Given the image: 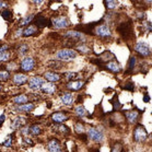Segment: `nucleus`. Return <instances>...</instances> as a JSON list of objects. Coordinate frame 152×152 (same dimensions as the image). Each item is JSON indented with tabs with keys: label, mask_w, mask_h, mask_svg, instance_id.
<instances>
[{
	"label": "nucleus",
	"mask_w": 152,
	"mask_h": 152,
	"mask_svg": "<svg viewBox=\"0 0 152 152\" xmlns=\"http://www.w3.org/2000/svg\"><path fill=\"white\" fill-rule=\"evenodd\" d=\"M77 56H78V53L75 49H70V48L61 49V50L56 53V58L59 59V60H64V61L72 60V59L76 58Z\"/></svg>",
	"instance_id": "nucleus-1"
},
{
	"label": "nucleus",
	"mask_w": 152,
	"mask_h": 152,
	"mask_svg": "<svg viewBox=\"0 0 152 152\" xmlns=\"http://www.w3.org/2000/svg\"><path fill=\"white\" fill-rule=\"evenodd\" d=\"M148 138V132L142 125H138L134 129V140L136 142H142Z\"/></svg>",
	"instance_id": "nucleus-2"
},
{
	"label": "nucleus",
	"mask_w": 152,
	"mask_h": 152,
	"mask_svg": "<svg viewBox=\"0 0 152 152\" xmlns=\"http://www.w3.org/2000/svg\"><path fill=\"white\" fill-rule=\"evenodd\" d=\"M88 136L91 140H93L94 142H102L104 139V134L102 130H100L99 128L91 127L88 130Z\"/></svg>",
	"instance_id": "nucleus-3"
},
{
	"label": "nucleus",
	"mask_w": 152,
	"mask_h": 152,
	"mask_svg": "<svg viewBox=\"0 0 152 152\" xmlns=\"http://www.w3.org/2000/svg\"><path fill=\"white\" fill-rule=\"evenodd\" d=\"M20 67L23 71H25V72H30V71H32V70L34 69V67H35L34 59L32 58V57H30V56L24 57V58L21 60Z\"/></svg>",
	"instance_id": "nucleus-4"
},
{
	"label": "nucleus",
	"mask_w": 152,
	"mask_h": 152,
	"mask_svg": "<svg viewBox=\"0 0 152 152\" xmlns=\"http://www.w3.org/2000/svg\"><path fill=\"white\" fill-rule=\"evenodd\" d=\"M135 50L138 53L140 56H142V57H148V56H150V54H151V49H150L149 45L147 43H142V42L136 44Z\"/></svg>",
	"instance_id": "nucleus-5"
},
{
	"label": "nucleus",
	"mask_w": 152,
	"mask_h": 152,
	"mask_svg": "<svg viewBox=\"0 0 152 152\" xmlns=\"http://www.w3.org/2000/svg\"><path fill=\"white\" fill-rule=\"evenodd\" d=\"M95 34L103 38H110L112 36L111 30H110V28L105 24L97 25L96 28H95Z\"/></svg>",
	"instance_id": "nucleus-6"
},
{
	"label": "nucleus",
	"mask_w": 152,
	"mask_h": 152,
	"mask_svg": "<svg viewBox=\"0 0 152 152\" xmlns=\"http://www.w3.org/2000/svg\"><path fill=\"white\" fill-rule=\"evenodd\" d=\"M53 25L57 28H67L69 25V21L66 17H57V18H53L52 20Z\"/></svg>",
	"instance_id": "nucleus-7"
},
{
	"label": "nucleus",
	"mask_w": 152,
	"mask_h": 152,
	"mask_svg": "<svg viewBox=\"0 0 152 152\" xmlns=\"http://www.w3.org/2000/svg\"><path fill=\"white\" fill-rule=\"evenodd\" d=\"M52 119L56 124H62L64 121L69 119V115L66 112H56L52 115Z\"/></svg>",
	"instance_id": "nucleus-8"
},
{
	"label": "nucleus",
	"mask_w": 152,
	"mask_h": 152,
	"mask_svg": "<svg viewBox=\"0 0 152 152\" xmlns=\"http://www.w3.org/2000/svg\"><path fill=\"white\" fill-rule=\"evenodd\" d=\"M43 83H44V81L41 77H32L28 80V88L32 90H38V89H41Z\"/></svg>",
	"instance_id": "nucleus-9"
},
{
	"label": "nucleus",
	"mask_w": 152,
	"mask_h": 152,
	"mask_svg": "<svg viewBox=\"0 0 152 152\" xmlns=\"http://www.w3.org/2000/svg\"><path fill=\"white\" fill-rule=\"evenodd\" d=\"M48 152H61V145L58 139H50L47 143Z\"/></svg>",
	"instance_id": "nucleus-10"
},
{
	"label": "nucleus",
	"mask_w": 152,
	"mask_h": 152,
	"mask_svg": "<svg viewBox=\"0 0 152 152\" xmlns=\"http://www.w3.org/2000/svg\"><path fill=\"white\" fill-rule=\"evenodd\" d=\"M125 116L127 117L128 121L130 123V124H136L139 119V116H140V112L139 111H135V110H132V111H128L125 113Z\"/></svg>",
	"instance_id": "nucleus-11"
},
{
	"label": "nucleus",
	"mask_w": 152,
	"mask_h": 152,
	"mask_svg": "<svg viewBox=\"0 0 152 152\" xmlns=\"http://www.w3.org/2000/svg\"><path fill=\"white\" fill-rule=\"evenodd\" d=\"M65 36L70 39H73V41H80V42H84L86 41V37H84V35L82 33H80L78 31H69L67 32Z\"/></svg>",
	"instance_id": "nucleus-12"
},
{
	"label": "nucleus",
	"mask_w": 152,
	"mask_h": 152,
	"mask_svg": "<svg viewBox=\"0 0 152 152\" xmlns=\"http://www.w3.org/2000/svg\"><path fill=\"white\" fill-rule=\"evenodd\" d=\"M83 86H84V82L83 81H70L66 84V88L70 91H79L80 89H82Z\"/></svg>",
	"instance_id": "nucleus-13"
},
{
	"label": "nucleus",
	"mask_w": 152,
	"mask_h": 152,
	"mask_svg": "<svg viewBox=\"0 0 152 152\" xmlns=\"http://www.w3.org/2000/svg\"><path fill=\"white\" fill-rule=\"evenodd\" d=\"M60 100L61 102L65 105L67 106H70V105H72L73 103V95L72 93H70V92H65V93L62 94L61 96H60Z\"/></svg>",
	"instance_id": "nucleus-14"
},
{
	"label": "nucleus",
	"mask_w": 152,
	"mask_h": 152,
	"mask_svg": "<svg viewBox=\"0 0 152 152\" xmlns=\"http://www.w3.org/2000/svg\"><path fill=\"white\" fill-rule=\"evenodd\" d=\"M28 77L25 76V75H23V73H17L13 77V82L17 86H22V84L28 82Z\"/></svg>",
	"instance_id": "nucleus-15"
},
{
	"label": "nucleus",
	"mask_w": 152,
	"mask_h": 152,
	"mask_svg": "<svg viewBox=\"0 0 152 152\" xmlns=\"http://www.w3.org/2000/svg\"><path fill=\"white\" fill-rule=\"evenodd\" d=\"M42 91L44 92V93H47V94H53L55 92L56 90V86L54 83L52 82H47V83H43L41 86Z\"/></svg>",
	"instance_id": "nucleus-16"
},
{
	"label": "nucleus",
	"mask_w": 152,
	"mask_h": 152,
	"mask_svg": "<svg viewBox=\"0 0 152 152\" xmlns=\"http://www.w3.org/2000/svg\"><path fill=\"white\" fill-rule=\"evenodd\" d=\"M44 78H45L48 82H58L59 80H60V76H59L58 73H56V72H46L45 75H44Z\"/></svg>",
	"instance_id": "nucleus-17"
},
{
	"label": "nucleus",
	"mask_w": 152,
	"mask_h": 152,
	"mask_svg": "<svg viewBox=\"0 0 152 152\" xmlns=\"http://www.w3.org/2000/svg\"><path fill=\"white\" fill-rule=\"evenodd\" d=\"M106 69H108L110 71L112 72H119L121 71V65L118 64L117 61H110L106 64V66H105Z\"/></svg>",
	"instance_id": "nucleus-18"
},
{
	"label": "nucleus",
	"mask_w": 152,
	"mask_h": 152,
	"mask_svg": "<svg viewBox=\"0 0 152 152\" xmlns=\"http://www.w3.org/2000/svg\"><path fill=\"white\" fill-rule=\"evenodd\" d=\"M38 32V28H36V25H28L26 28L23 30V33L22 34L24 36H33Z\"/></svg>",
	"instance_id": "nucleus-19"
},
{
	"label": "nucleus",
	"mask_w": 152,
	"mask_h": 152,
	"mask_svg": "<svg viewBox=\"0 0 152 152\" xmlns=\"http://www.w3.org/2000/svg\"><path fill=\"white\" fill-rule=\"evenodd\" d=\"M25 121H26V119H25L24 117H17L15 119L12 121V123H11V128H12V129H18V128H20L22 125H24Z\"/></svg>",
	"instance_id": "nucleus-20"
},
{
	"label": "nucleus",
	"mask_w": 152,
	"mask_h": 152,
	"mask_svg": "<svg viewBox=\"0 0 152 152\" xmlns=\"http://www.w3.org/2000/svg\"><path fill=\"white\" fill-rule=\"evenodd\" d=\"M35 105L33 103H25V104H21L17 107V111L19 112H31L34 110Z\"/></svg>",
	"instance_id": "nucleus-21"
},
{
	"label": "nucleus",
	"mask_w": 152,
	"mask_h": 152,
	"mask_svg": "<svg viewBox=\"0 0 152 152\" xmlns=\"http://www.w3.org/2000/svg\"><path fill=\"white\" fill-rule=\"evenodd\" d=\"M54 130H55V132H60V134H62V135H68L69 134V128L67 127V126H65V125L62 124H57L54 127Z\"/></svg>",
	"instance_id": "nucleus-22"
},
{
	"label": "nucleus",
	"mask_w": 152,
	"mask_h": 152,
	"mask_svg": "<svg viewBox=\"0 0 152 152\" xmlns=\"http://www.w3.org/2000/svg\"><path fill=\"white\" fill-rule=\"evenodd\" d=\"M75 113H76V115L79 116V117H84V116H86V114H88L86 110L82 105H78V106L75 108Z\"/></svg>",
	"instance_id": "nucleus-23"
},
{
	"label": "nucleus",
	"mask_w": 152,
	"mask_h": 152,
	"mask_svg": "<svg viewBox=\"0 0 152 152\" xmlns=\"http://www.w3.org/2000/svg\"><path fill=\"white\" fill-rule=\"evenodd\" d=\"M28 132H31L33 136H38L42 134V128L38 125H33V126H31V127L28 128Z\"/></svg>",
	"instance_id": "nucleus-24"
},
{
	"label": "nucleus",
	"mask_w": 152,
	"mask_h": 152,
	"mask_svg": "<svg viewBox=\"0 0 152 152\" xmlns=\"http://www.w3.org/2000/svg\"><path fill=\"white\" fill-rule=\"evenodd\" d=\"M28 97L26 96V95H19V96H15L13 99V102L14 103H17V104H25L26 102H28Z\"/></svg>",
	"instance_id": "nucleus-25"
},
{
	"label": "nucleus",
	"mask_w": 152,
	"mask_h": 152,
	"mask_svg": "<svg viewBox=\"0 0 152 152\" xmlns=\"http://www.w3.org/2000/svg\"><path fill=\"white\" fill-rule=\"evenodd\" d=\"M11 57V54L9 50H2V52H0V62H4V61H7L9 60Z\"/></svg>",
	"instance_id": "nucleus-26"
},
{
	"label": "nucleus",
	"mask_w": 152,
	"mask_h": 152,
	"mask_svg": "<svg viewBox=\"0 0 152 152\" xmlns=\"http://www.w3.org/2000/svg\"><path fill=\"white\" fill-rule=\"evenodd\" d=\"M36 24H37L39 28H45V26H47V24H48V21L44 17H38V19L36 20Z\"/></svg>",
	"instance_id": "nucleus-27"
},
{
	"label": "nucleus",
	"mask_w": 152,
	"mask_h": 152,
	"mask_svg": "<svg viewBox=\"0 0 152 152\" xmlns=\"http://www.w3.org/2000/svg\"><path fill=\"white\" fill-rule=\"evenodd\" d=\"M84 126H83L82 123H80V121H78V123H76V125H75V132H77V134H83L84 132Z\"/></svg>",
	"instance_id": "nucleus-28"
},
{
	"label": "nucleus",
	"mask_w": 152,
	"mask_h": 152,
	"mask_svg": "<svg viewBox=\"0 0 152 152\" xmlns=\"http://www.w3.org/2000/svg\"><path fill=\"white\" fill-rule=\"evenodd\" d=\"M104 4H105L106 9H108V10H113V9H115V7H116L118 4H117V1L108 0V1H104Z\"/></svg>",
	"instance_id": "nucleus-29"
},
{
	"label": "nucleus",
	"mask_w": 152,
	"mask_h": 152,
	"mask_svg": "<svg viewBox=\"0 0 152 152\" xmlns=\"http://www.w3.org/2000/svg\"><path fill=\"white\" fill-rule=\"evenodd\" d=\"M9 78H10V73H9V71H6V70L0 71V81H7Z\"/></svg>",
	"instance_id": "nucleus-30"
},
{
	"label": "nucleus",
	"mask_w": 152,
	"mask_h": 152,
	"mask_svg": "<svg viewBox=\"0 0 152 152\" xmlns=\"http://www.w3.org/2000/svg\"><path fill=\"white\" fill-rule=\"evenodd\" d=\"M33 20H34V15H33V14H31V15H28V17L24 18L23 20L21 21L20 24H21V25H28V23H30L31 21H33Z\"/></svg>",
	"instance_id": "nucleus-31"
},
{
	"label": "nucleus",
	"mask_w": 152,
	"mask_h": 152,
	"mask_svg": "<svg viewBox=\"0 0 152 152\" xmlns=\"http://www.w3.org/2000/svg\"><path fill=\"white\" fill-rule=\"evenodd\" d=\"M112 152H123V145L121 142H116L112 149Z\"/></svg>",
	"instance_id": "nucleus-32"
},
{
	"label": "nucleus",
	"mask_w": 152,
	"mask_h": 152,
	"mask_svg": "<svg viewBox=\"0 0 152 152\" xmlns=\"http://www.w3.org/2000/svg\"><path fill=\"white\" fill-rule=\"evenodd\" d=\"M1 15H2V18H4V20L9 21L10 20L11 15H12V13H11V11H9V10H4L2 12H1Z\"/></svg>",
	"instance_id": "nucleus-33"
},
{
	"label": "nucleus",
	"mask_w": 152,
	"mask_h": 152,
	"mask_svg": "<svg viewBox=\"0 0 152 152\" xmlns=\"http://www.w3.org/2000/svg\"><path fill=\"white\" fill-rule=\"evenodd\" d=\"M112 103L114 104V110L116 111V110H119V108H121V104L118 102V97H114V100L112 101Z\"/></svg>",
	"instance_id": "nucleus-34"
},
{
	"label": "nucleus",
	"mask_w": 152,
	"mask_h": 152,
	"mask_svg": "<svg viewBox=\"0 0 152 152\" xmlns=\"http://www.w3.org/2000/svg\"><path fill=\"white\" fill-rule=\"evenodd\" d=\"M135 65H136V58L132 56V57H130V59H129V71H132V70L135 68Z\"/></svg>",
	"instance_id": "nucleus-35"
},
{
	"label": "nucleus",
	"mask_w": 152,
	"mask_h": 152,
	"mask_svg": "<svg viewBox=\"0 0 152 152\" xmlns=\"http://www.w3.org/2000/svg\"><path fill=\"white\" fill-rule=\"evenodd\" d=\"M2 145H4V147H11L12 145V136H8L7 137V139H6V141L2 143Z\"/></svg>",
	"instance_id": "nucleus-36"
},
{
	"label": "nucleus",
	"mask_w": 152,
	"mask_h": 152,
	"mask_svg": "<svg viewBox=\"0 0 152 152\" xmlns=\"http://www.w3.org/2000/svg\"><path fill=\"white\" fill-rule=\"evenodd\" d=\"M28 45H25V44H23V45H22V46L20 47V49H19V54H20V55H24V54H26V52H28Z\"/></svg>",
	"instance_id": "nucleus-37"
},
{
	"label": "nucleus",
	"mask_w": 152,
	"mask_h": 152,
	"mask_svg": "<svg viewBox=\"0 0 152 152\" xmlns=\"http://www.w3.org/2000/svg\"><path fill=\"white\" fill-rule=\"evenodd\" d=\"M77 76H78V73H76V72H67V73H65V77H66L67 80L72 79V78H75V77H77Z\"/></svg>",
	"instance_id": "nucleus-38"
},
{
	"label": "nucleus",
	"mask_w": 152,
	"mask_h": 152,
	"mask_svg": "<svg viewBox=\"0 0 152 152\" xmlns=\"http://www.w3.org/2000/svg\"><path fill=\"white\" fill-rule=\"evenodd\" d=\"M124 89H126V90H129V91H134V90H135V84H132V83H128V84H126V86H125Z\"/></svg>",
	"instance_id": "nucleus-39"
},
{
	"label": "nucleus",
	"mask_w": 152,
	"mask_h": 152,
	"mask_svg": "<svg viewBox=\"0 0 152 152\" xmlns=\"http://www.w3.org/2000/svg\"><path fill=\"white\" fill-rule=\"evenodd\" d=\"M143 28L147 30V32H151V23H150V22H145V23H143Z\"/></svg>",
	"instance_id": "nucleus-40"
},
{
	"label": "nucleus",
	"mask_w": 152,
	"mask_h": 152,
	"mask_svg": "<svg viewBox=\"0 0 152 152\" xmlns=\"http://www.w3.org/2000/svg\"><path fill=\"white\" fill-rule=\"evenodd\" d=\"M4 118H6V116H4V114H1L0 115V125L4 123Z\"/></svg>",
	"instance_id": "nucleus-41"
},
{
	"label": "nucleus",
	"mask_w": 152,
	"mask_h": 152,
	"mask_svg": "<svg viewBox=\"0 0 152 152\" xmlns=\"http://www.w3.org/2000/svg\"><path fill=\"white\" fill-rule=\"evenodd\" d=\"M4 7H6V2H4V1H0V9H4Z\"/></svg>",
	"instance_id": "nucleus-42"
},
{
	"label": "nucleus",
	"mask_w": 152,
	"mask_h": 152,
	"mask_svg": "<svg viewBox=\"0 0 152 152\" xmlns=\"http://www.w3.org/2000/svg\"><path fill=\"white\" fill-rule=\"evenodd\" d=\"M145 102H149V96H148V94L145 95Z\"/></svg>",
	"instance_id": "nucleus-43"
},
{
	"label": "nucleus",
	"mask_w": 152,
	"mask_h": 152,
	"mask_svg": "<svg viewBox=\"0 0 152 152\" xmlns=\"http://www.w3.org/2000/svg\"><path fill=\"white\" fill-rule=\"evenodd\" d=\"M93 152H99V151H97V150H95V151H93Z\"/></svg>",
	"instance_id": "nucleus-44"
},
{
	"label": "nucleus",
	"mask_w": 152,
	"mask_h": 152,
	"mask_svg": "<svg viewBox=\"0 0 152 152\" xmlns=\"http://www.w3.org/2000/svg\"><path fill=\"white\" fill-rule=\"evenodd\" d=\"M0 90H1V86H0Z\"/></svg>",
	"instance_id": "nucleus-45"
}]
</instances>
